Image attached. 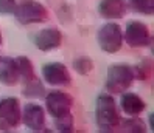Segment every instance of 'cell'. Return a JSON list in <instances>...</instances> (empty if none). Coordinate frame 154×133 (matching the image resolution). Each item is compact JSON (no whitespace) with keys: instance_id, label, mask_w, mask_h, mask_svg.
<instances>
[{"instance_id":"4fadbf2b","label":"cell","mask_w":154,"mask_h":133,"mask_svg":"<svg viewBox=\"0 0 154 133\" xmlns=\"http://www.w3.org/2000/svg\"><path fill=\"white\" fill-rule=\"evenodd\" d=\"M122 108L126 114H131V116H135L140 111H143L145 108V102L140 99L137 94L134 93H125L122 96Z\"/></svg>"},{"instance_id":"7a4b0ae2","label":"cell","mask_w":154,"mask_h":133,"mask_svg":"<svg viewBox=\"0 0 154 133\" xmlns=\"http://www.w3.org/2000/svg\"><path fill=\"white\" fill-rule=\"evenodd\" d=\"M134 81V71L132 68L125 65V64H115L111 65L107 70V81H106V88L111 93H123L131 87Z\"/></svg>"},{"instance_id":"30bf717a","label":"cell","mask_w":154,"mask_h":133,"mask_svg":"<svg viewBox=\"0 0 154 133\" xmlns=\"http://www.w3.org/2000/svg\"><path fill=\"white\" fill-rule=\"evenodd\" d=\"M23 124L30 130L33 132H39L44 129V124H45V114L41 105L38 104H26V107L23 110Z\"/></svg>"},{"instance_id":"2e32d148","label":"cell","mask_w":154,"mask_h":133,"mask_svg":"<svg viewBox=\"0 0 154 133\" xmlns=\"http://www.w3.org/2000/svg\"><path fill=\"white\" fill-rule=\"evenodd\" d=\"M56 129L59 132H72L73 129V118L70 113H64L56 118Z\"/></svg>"},{"instance_id":"ac0fdd59","label":"cell","mask_w":154,"mask_h":133,"mask_svg":"<svg viewBox=\"0 0 154 133\" xmlns=\"http://www.w3.org/2000/svg\"><path fill=\"white\" fill-rule=\"evenodd\" d=\"M135 11H140L143 14H151L154 10V0H131Z\"/></svg>"},{"instance_id":"ba28073f","label":"cell","mask_w":154,"mask_h":133,"mask_svg":"<svg viewBox=\"0 0 154 133\" xmlns=\"http://www.w3.org/2000/svg\"><path fill=\"white\" fill-rule=\"evenodd\" d=\"M44 79L51 85H67L70 84V74L67 68L59 64V62H53V64H47L42 68Z\"/></svg>"},{"instance_id":"7c38bea8","label":"cell","mask_w":154,"mask_h":133,"mask_svg":"<svg viewBox=\"0 0 154 133\" xmlns=\"http://www.w3.org/2000/svg\"><path fill=\"white\" fill-rule=\"evenodd\" d=\"M98 11L106 19H120L126 13L125 0H103L98 6Z\"/></svg>"},{"instance_id":"44dd1931","label":"cell","mask_w":154,"mask_h":133,"mask_svg":"<svg viewBox=\"0 0 154 133\" xmlns=\"http://www.w3.org/2000/svg\"><path fill=\"white\" fill-rule=\"evenodd\" d=\"M149 126H151V129L154 130V113L149 114Z\"/></svg>"},{"instance_id":"ffe728a7","label":"cell","mask_w":154,"mask_h":133,"mask_svg":"<svg viewBox=\"0 0 154 133\" xmlns=\"http://www.w3.org/2000/svg\"><path fill=\"white\" fill-rule=\"evenodd\" d=\"M16 10V0H0V14H11Z\"/></svg>"},{"instance_id":"9c48e42d","label":"cell","mask_w":154,"mask_h":133,"mask_svg":"<svg viewBox=\"0 0 154 133\" xmlns=\"http://www.w3.org/2000/svg\"><path fill=\"white\" fill-rule=\"evenodd\" d=\"M62 42V34L56 28H45L39 31L34 37L36 47L42 51H50L53 48H58Z\"/></svg>"},{"instance_id":"d6986e66","label":"cell","mask_w":154,"mask_h":133,"mask_svg":"<svg viewBox=\"0 0 154 133\" xmlns=\"http://www.w3.org/2000/svg\"><path fill=\"white\" fill-rule=\"evenodd\" d=\"M125 127H126V130L128 132H135V133H143L145 132V124L140 121V119H137V118H134V119H128L125 122Z\"/></svg>"},{"instance_id":"277c9868","label":"cell","mask_w":154,"mask_h":133,"mask_svg":"<svg viewBox=\"0 0 154 133\" xmlns=\"http://www.w3.org/2000/svg\"><path fill=\"white\" fill-rule=\"evenodd\" d=\"M98 43L103 51L117 53L122 48V43H123L122 28L117 23H106L98 31Z\"/></svg>"},{"instance_id":"7402d4cb","label":"cell","mask_w":154,"mask_h":133,"mask_svg":"<svg viewBox=\"0 0 154 133\" xmlns=\"http://www.w3.org/2000/svg\"><path fill=\"white\" fill-rule=\"evenodd\" d=\"M0 43H2V34H0Z\"/></svg>"},{"instance_id":"5b68a950","label":"cell","mask_w":154,"mask_h":133,"mask_svg":"<svg viewBox=\"0 0 154 133\" xmlns=\"http://www.w3.org/2000/svg\"><path fill=\"white\" fill-rule=\"evenodd\" d=\"M20 121L19 101L16 97L0 99V130L14 129Z\"/></svg>"},{"instance_id":"3957f363","label":"cell","mask_w":154,"mask_h":133,"mask_svg":"<svg viewBox=\"0 0 154 133\" xmlns=\"http://www.w3.org/2000/svg\"><path fill=\"white\" fill-rule=\"evenodd\" d=\"M14 14H16V19L23 25L41 23V22H45L48 17L45 6L41 5L39 2H34V0H23L22 3L16 5Z\"/></svg>"},{"instance_id":"5bb4252c","label":"cell","mask_w":154,"mask_h":133,"mask_svg":"<svg viewBox=\"0 0 154 133\" xmlns=\"http://www.w3.org/2000/svg\"><path fill=\"white\" fill-rule=\"evenodd\" d=\"M14 60H16V65H17V70H19L20 77H23L25 81H30V79L34 77L33 65H31V60L28 57H17Z\"/></svg>"},{"instance_id":"8fae6325","label":"cell","mask_w":154,"mask_h":133,"mask_svg":"<svg viewBox=\"0 0 154 133\" xmlns=\"http://www.w3.org/2000/svg\"><path fill=\"white\" fill-rule=\"evenodd\" d=\"M19 70L16 60L11 57H0V82L5 85H16L19 82Z\"/></svg>"},{"instance_id":"e0dca14e","label":"cell","mask_w":154,"mask_h":133,"mask_svg":"<svg viewBox=\"0 0 154 133\" xmlns=\"http://www.w3.org/2000/svg\"><path fill=\"white\" fill-rule=\"evenodd\" d=\"M73 67H75V70L79 74H87L90 70L94 68V62L90 60L89 57H78L73 62Z\"/></svg>"},{"instance_id":"8992f818","label":"cell","mask_w":154,"mask_h":133,"mask_svg":"<svg viewBox=\"0 0 154 133\" xmlns=\"http://www.w3.org/2000/svg\"><path fill=\"white\" fill-rule=\"evenodd\" d=\"M125 39L128 42V45L132 47V48L146 47L151 42L149 30H148V26L142 22H129L128 26H126Z\"/></svg>"},{"instance_id":"9a60e30c","label":"cell","mask_w":154,"mask_h":133,"mask_svg":"<svg viewBox=\"0 0 154 133\" xmlns=\"http://www.w3.org/2000/svg\"><path fill=\"white\" fill-rule=\"evenodd\" d=\"M28 82V85L25 87V90H23V94L25 96H30V97H38V96H42L44 94V87L39 81H36V77L30 79V81H26Z\"/></svg>"},{"instance_id":"52a82bcc","label":"cell","mask_w":154,"mask_h":133,"mask_svg":"<svg viewBox=\"0 0 154 133\" xmlns=\"http://www.w3.org/2000/svg\"><path fill=\"white\" fill-rule=\"evenodd\" d=\"M45 104H47V110L51 116H61L64 113H69L72 108V97L64 93V91H51L47 94V99H45Z\"/></svg>"},{"instance_id":"6da1fadb","label":"cell","mask_w":154,"mask_h":133,"mask_svg":"<svg viewBox=\"0 0 154 133\" xmlns=\"http://www.w3.org/2000/svg\"><path fill=\"white\" fill-rule=\"evenodd\" d=\"M95 119L98 124L100 132H114L120 122L119 111L115 107V101L111 94L103 93L97 99Z\"/></svg>"}]
</instances>
